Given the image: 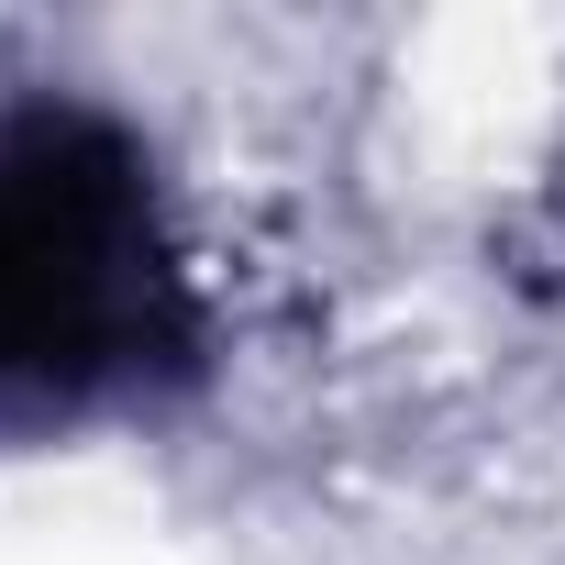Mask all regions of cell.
<instances>
[{
	"mask_svg": "<svg viewBox=\"0 0 565 565\" xmlns=\"http://www.w3.org/2000/svg\"><path fill=\"white\" fill-rule=\"evenodd\" d=\"M200 333L156 145L100 100H0V433L134 411L200 366Z\"/></svg>",
	"mask_w": 565,
	"mask_h": 565,
	"instance_id": "obj_1",
	"label": "cell"
}]
</instances>
